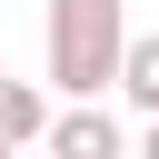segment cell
Here are the masks:
<instances>
[{
  "label": "cell",
  "mask_w": 159,
  "mask_h": 159,
  "mask_svg": "<svg viewBox=\"0 0 159 159\" xmlns=\"http://www.w3.org/2000/svg\"><path fill=\"white\" fill-rule=\"evenodd\" d=\"M119 50H129V10L119 0H50V80L70 99L119 89Z\"/></svg>",
  "instance_id": "6da1fadb"
},
{
  "label": "cell",
  "mask_w": 159,
  "mask_h": 159,
  "mask_svg": "<svg viewBox=\"0 0 159 159\" xmlns=\"http://www.w3.org/2000/svg\"><path fill=\"white\" fill-rule=\"evenodd\" d=\"M40 149H50V159H129V139H119V119H109L99 99H70Z\"/></svg>",
  "instance_id": "7a4b0ae2"
},
{
  "label": "cell",
  "mask_w": 159,
  "mask_h": 159,
  "mask_svg": "<svg viewBox=\"0 0 159 159\" xmlns=\"http://www.w3.org/2000/svg\"><path fill=\"white\" fill-rule=\"evenodd\" d=\"M0 139H10V149H30V139H50V99H40L30 80H0Z\"/></svg>",
  "instance_id": "3957f363"
},
{
  "label": "cell",
  "mask_w": 159,
  "mask_h": 159,
  "mask_svg": "<svg viewBox=\"0 0 159 159\" xmlns=\"http://www.w3.org/2000/svg\"><path fill=\"white\" fill-rule=\"evenodd\" d=\"M119 89L159 119V40H129V50H119Z\"/></svg>",
  "instance_id": "277c9868"
},
{
  "label": "cell",
  "mask_w": 159,
  "mask_h": 159,
  "mask_svg": "<svg viewBox=\"0 0 159 159\" xmlns=\"http://www.w3.org/2000/svg\"><path fill=\"white\" fill-rule=\"evenodd\" d=\"M129 159H159V119H149V129H139V149H129Z\"/></svg>",
  "instance_id": "5b68a950"
},
{
  "label": "cell",
  "mask_w": 159,
  "mask_h": 159,
  "mask_svg": "<svg viewBox=\"0 0 159 159\" xmlns=\"http://www.w3.org/2000/svg\"><path fill=\"white\" fill-rule=\"evenodd\" d=\"M0 159H20V149H10V139H0Z\"/></svg>",
  "instance_id": "8992f818"
},
{
  "label": "cell",
  "mask_w": 159,
  "mask_h": 159,
  "mask_svg": "<svg viewBox=\"0 0 159 159\" xmlns=\"http://www.w3.org/2000/svg\"><path fill=\"white\" fill-rule=\"evenodd\" d=\"M0 80H10V70H0Z\"/></svg>",
  "instance_id": "52a82bcc"
}]
</instances>
